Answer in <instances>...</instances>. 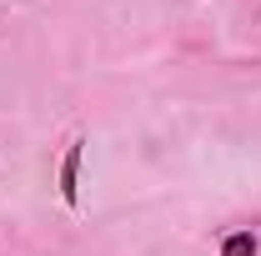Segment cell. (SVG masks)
<instances>
[{
    "instance_id": "1",
    "label": "cell",
    "mask_w": 261,
    "mask_h": 256,
    "mask_svg": "<svg viewBox=\"0 0 261 256\" xmlns=\"http://www.w3.org/2000/svg\"><path fill=\"white\" fill-rule=\"evenodd\" d=\"M221 256H256V241H251V236L241 231V236H231L226 246H221Z\"/></svg>"
}]
</instances>
